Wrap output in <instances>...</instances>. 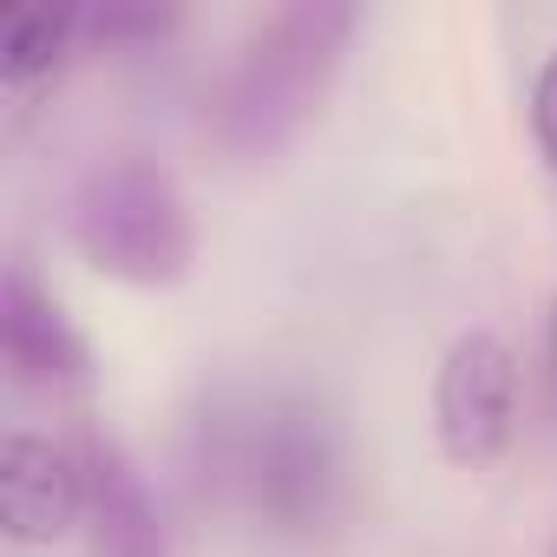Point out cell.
I'll list each match as a JSON object with an SVG mask.
<instances>
[{
    "label": "cell",
    "mask_w": 557,
    "mask_h": 557,
    "mask_svg": "<svg viewBox=\"0 0 557 557\" xmlns=\"http://www.w3.org/2000/svg\"><path fill=\"white\" fill-rule=\"evenodd\" d=\"M79 453H86V531H92V557H171L164 511H158L138 459L112 433H86Z\"/></svg>",
    "instance_id": "cell-7"
},
{
    "label": "cell",
    "mask_w": 557,
    "mask_h": 557,
    "mask_svg": "<svg viewBox=\"0 0 557 557\" xmlns=\"http://www.w3.org/2000/svg\"><path fill=\"white\" fill-rule=\"evenodd\" d=\"M0 355L27 387H79L92 368L86 335L40 289V275L27 262H8V283H0Z\"/></svg>",
    "instance_id": "cell-6"
},
{
    "label": "cell",
    "mask_w": 557,
    "mask_h": 557,
    "mask_svg": "<svg viewBox=\"0 0 557 557\" xmlns=\"http://www.w3.org/2000/svg\"><path fill=\"white\" fill-rule=\"evenodd\" d=\"M524 368L498 329H466L433 381V433L453 466H492L518 440Z\"/></svg>",
    "instance_id": "cell-4"
},
{
    "label": "cell",
    "mask_w": 557,
    "mask_h": 557,
    "mask_svg": "<svg viewBox=\"0 0 557 557\" xmlns=\"http://www.w3.org/2000/svg\"><path fill=\"white\" fill-rule=\"evenodd\" d=\"M531 138H537V158L557 171V47L531 73Z\"/></svg>",
    "instance_id": "cell-10"
},
{
    "label": "cell",
    "mask_w": 557,
    "mask_h": 557,
    "mask_svg": "<svg viewBox=\"0 0 557 557\" xmlns=\"http://www.w3.org/2000/svg\"><path fill=\"white\" fill-rule=\"evenodd\" d=\"M73 40H86V8H14L0 21V86L21 92L47 73H60V60L73 53Z\"/></svg>",
    "instance_id": "cell-8"
},
{
    "label": "cell",
    "mask_w": 557,
    "mask_h": 557,
    "mask_svg": "<svg viewBox=\"0 0 557 557\" xmlns=\"http://www.w3.org/2000/svg\"><path fill=\"white\" fill-rule=\"evenodd\" d=\"M0 524L14 544H60L86 524V453L14 426L0 440Z\"/></svg>",
    "instance_id": "cell-5"
},
{
    "label": "cell",
    "mask_w": 557,
    "mask_h": 557,
    "mask_svg": "<svg viewBox=\"0 0 557 557\" xmlns=\"http://www.w3.org/2000/svg\"><path fill=\"white\" fill-rule=\"evenodd\" d=\"M216 492L275 537H315L348 498V440L309 394H249L210 420Z\"/></svg>",
    "instance_id": "cell-1"
},
{
    "label": "cell",
    "mask_w": 557,
    "mask_h": 557,
    "mask_svg": "<svg viewBox=\"0 0 557 557\" xmlns=\"http://www.w3.org/2000/svg\"><path fill=\"white\" fill-rule=\"evenodd\" d=\"M177 8H138V0H112V8H86V40L119 53V47H145V40H164L177 34Z\"/></svg>",
    "instance_id": "cell-9"
},
{
    "label": "cell",
    "mask_w": 557,
    "mask_h": 557,
    "mask_svg": "<svg viewBox=\"0 0 557 557\" xmlns=\"http://www.w3.org/2000/svg\"><path fill=\"white\" fill-rule=\"evenodd\" d=\"M361 14L342 8V0H296V8H275L243 60L230 66L223 92H216V125L236 151H269L283 145L309 112L315 99L329 92L348 40H355Z\"/></svg>",
    "instance_id": "cell-3"
},
{
    "label": "cell",
    "mask_w": 557,
    "mask_h": 557,
    "mask_svg": "<svg viewBox=\"0 0 557 557\" xmlns=\"http://www.w3.org/2000/svg\"><path fill=\"white\" fill-rule=\"evenodd\" d=\"M66 230L79 256L132 289H171L197 262V216L177 190V177L145 151L99 158L66 203Z\"/></svg>",
    "instance_id": "cell-2"
}]
</instances>
